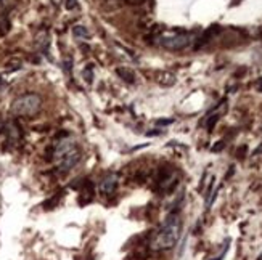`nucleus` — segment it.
Returning a JSON list of instances; mask_svg holds the SVG:
<instances>
[{"mask_svg": "<svg viewBox=\"0 0 262 260\" xmlns=\"http://www.w3.org/2000/svg\"><path fill=\"white\" fill-rule=\"evenodd\" d=\"M118 183H119L118 175L116 174H109L102 180V183H100V191L105 193V194H113L116 191V188H118Z\"/></svg>", "mask_w": 262, "mask_h": 260, "instance_id": "obj_5", "label": "nucleus"}, {"mask_svg": "<svg viewBox=\"0 0 262 260\" xmlns=\"http://www.w3.org/2000/svg\"><path fill=\"white\" fill-rule=\"evenodd\" d=\"M227 251H228V241L224 244V247H222V251H220V254L217 255V257H214L213 260H222L224 257H225V254H227Z\"/></svg>", "mask_w": 262, "mask_h": 260, "instance_id": "obj_12", "label": "nucleus"}, {"mask_svg": "<svg viewBox=\"0 0 262 260\" xmlns=\"http://www.w3.org/2000/svg\"><path fill=\"white\" fill-rule=\"evenodd\" d=\"M92 71H94V66H92V64H89V66L84 69V77L87 79L89 84L92 82V79H94V73H92Z\"/></svg>", "mask_w": 262, "mask_h": 260, "instance_id": "obj_11", "label": "nucleus"}, {"mask_svg": "<svg viewBox=\"0 0 262 260\" xmlns=\"http://www.w3.org/2000/svg\"><path fill=\"white\" fill-rule=\"evenodd\" d=\"M52 4H53L55 7H58L60 4H62V0H52Z\"/></svg>", "mask_w": 262, "mask_h": 260, "instance_id": "obj_17", "label": "nucleus"}, {"mask_svg": "<svg viewBox=\"0 0 262 260\" xmlns=\"http://www.w3.org/2000/svg\"><path fill=\"white\" fill-rule=\"evenodd\" d=\"M217 121H219V116H217V114L211 116V117H209V121H208V128H209V130H213V127H214V124H216Z\"/></svg>", "mask_w": 262, "mask_h": 260, "instance_id": "obj_14", "label": "nucleus"}, {"mask_svg": "<svg viewBox=\"0 0 262 260\" xmlns=\"http://www.w3.org/2000/svg\"><path fill=\"white\" fill-rule=\"evenodd\" d=\"M116 74L123 79L124 82H127V84H134L135 82V76H134V73L130 71V69H127V68H118L116 69Z\"/></svg>", "mask_w": 262, "mask_h": 260, "instance_id": "obj_6", "label": "nucleus"}, {"mask_svg": "<svg viewBox=\"0 0 262 260\" xmlns=\"http://www.w3.org/2000/svg\"><path fill=\"white\" fill-rule=\"evenodd\" d=\"M217 32H219V27H217V26H211V27L208 29V31L205 32V36L199 39V44H198L196 47H201V45L208 44V42H209V39L213 37V36H216Z\"/></svg>", "mask_w": 262, "mask_h": 260, "instance_id": "obj_8", "label": "nucleus"}, {"mask_svg": "<svg viewBox=\"0 0 262 260\" xmlns=\"http://www.w3.org/2000/svg\"><path fill=\"white\" fill-rule=\"evenodd\" d=\"M176 82V79L172 74H163L161 76V84H164V85H172Z\"/></svg>", "mask_w": 262, "mask_h": 260, "instance_id": "obj_10", "label": "nucleus"}, {"mask_svg": "<svg viewBox=\"0 0 262 260\" xmlns=\"http://www.w3.org/2000/svg\"><path fill=\"white\" fill-rule=\"evenodd\" d=\"M170 122H172V121H170V119H169V121H158V124H159V125H167V124H170Z\"/></svg>", "mask_w": 262, "mask_h": 260, "instance_id": "obj_16", "label": "nucleus"}, {"mask_svg": "<svg viewBox=\"0 0 262 260\" xmlns=\"http://www.w3.org/2000/svg\"><path fill=\"white\" fill-rule=\"evenodd\" d=\"M180 230H182L180 217L177 214L167 215L164 225L161 226L159 233L155 239L153 247L156 251H167V249H172L180 238Z\"/></svg>", "mask_w": 262, "mask_h": 260, "instance_id": "obj_2", "label": "nucleus"}, {"mask_svg": "<svg viewBox=\"0 0 262 260\" xmlns=\"http://www.w3.org/2000/svg\"><path fill=\"white\" fill-rule=\"evenodd\" d=\"M10 29H12V23H10V18L7 13H2L0 15V37H4L10 32Z\"/></svg>", "mask_w": 262, "mask_h": 260, "instance_id": "obj_7", "label": "nucleus"}, {"mask_svg": "<svg viewBox=\"0 0 262 260\" xmlns=\"http://www.w3.org/2000/svg\"><path fill=\"white\" fill-rule=\"evenodd\" d=\"M42 100L36 93H27L23 96H18L12 103V113L19 117H31L40 111Z\"/></svg>", "mask_w": 262, "mask_h": 260, "instance_id": "obj_3", "label": "nucleus"}, {"mask_svg": "<svg viewBox=\"0 0 262 260\" xmlns=\"http://www.w3.org/2000/svg\"><path fill=\"white\" fill-rule=\"evenodd\" d=\"M161 45L167 50H184L185 47L190 45L191 42V36L187 32H177V34H169L163 36L159 39Z\"/></svg>", "mask_w": 262, "mask_h": 260, "instance_id": "obj_4", "label": "nucleus"}, {"mask_svg": "<svg viewBox=\"0 0 262 260\" xmlns=\"http://www.w3.org/2000/svg\"><path fill=\"white\" fill-rule=\"evenodd\" d=\"M65 7H66V10H69V12H71V10L77 8V0H66Z\"/></svg>", "mask_w": 262, "mask_h": 260, "instance_id": "obj_13", "label": "nucleus"}, {"mask_svg": "<svg viewBox=\"0 0 262 260\" xmlns=\"http://www.w3.org/2000/svg\"><path fill=\"white\" fill-rule=\"evenodd\" d=\"M257 260H262V254H260V255H259V258H257Z\"/></svg>", "mask_w": 262, "mask_h": 260, "instance_id": "obj_18", "label": "nucleus"}, {"mask_svg": "<svg viewBox=\"0 0 262 260\" xmlns=\"http://www.w3.org/2000/svg\"><path fill=\"white\" fill-rule=\"evenodd\" d=\"M53 159L62 172H69L80 161V151L73 138H60L53 146Z\"/></svg>", "mask_w": 262, "mask_h": 260, "instance_id": "obj_1", "label": "nucleus"}, {"mask_svg": "<svg viewBox=\"0 0 262 260\" xmlns=\"http://www.w3.org/2000/svg\"><path fill=\"white\" fill-rule=\"evenodd\" d=\"M73 34H74L76 37H80V39H87V37L90 36L89 29H87L85 26H74V27H73Z\"/></svg>", "mask_w": 262, "mask_h": 260, "instance_id": "obj_9", "label": "nucleus"}, {"mask_svg": "<svg viewBox=\"0 0 262 260\" xmlns=\"http://www.w3.org/2000/svg\"><path fill=\"white\" fill-rule=\"evenodd\" d=\"M142 2L143 0H127V4H130V5H140Z\"/></svg>", "mask_w": 262, "mask_h": 260, "instance_id": "obj_15", "label": "nucleus"}]
</instances>
